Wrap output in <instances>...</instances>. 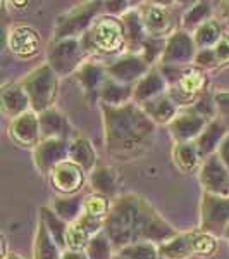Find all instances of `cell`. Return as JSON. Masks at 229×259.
I'll return each instance as SVG.
<instances>
[{
	"mask_svg": "<svg viewBox=\"0 0 229 259\" xmlns=\"http://www.w3.org/2000/svg\"><path fill=\"white\" fill-rule=\"evenodd\" d=\"M212 4L210 2H197L191 6L181 18V30L185 31H197L203 23L212 19Z\"/></svg>",
	"mask_w": 229,
	"mask_h": 259,
	"instance_id": "34",
	"label": "cell"
},
{
	"mask_svg": "<svg viewBox=\"0 0 229 259\" xmlns=\"http://www.w3.org/2000/svg\"><path fill=\"white\" fill-rule=\"evenodd\" d=\"M69 161H73L74 164H78L83 168L86 173H91L98 166V157L97 150H95L93 144L85 139V137H76V139L71 140V154Z\"/></svg>",
	"mask_w": 229,
	"mask_h": 259,
	"instance_id": "25",
	"label": "cell"
},
{
	"mask_svg": "<svg viewBox=\"0 0 229 259\" xmlns=\"http://www.w3.org/2000/svg\"><path fill=\"white\" fill-rule=\"evenodd\" d=\"M71 140L48 139L41 140L36 149L33 150V161L40 173L50 175L62 162L69 161Z\"/></svg>",
	"mask_w": 229,
	"mask_h": 259,
	"instance_id": "13",
	"label": "cell"
},
{
	"mask_svg": "<svg viewBox=\"0 0 229 259\" xmlns=\"http://www.w3.org/2000/svg\"><path fill=\"white\" fill-rule=\"evenodd\" d=\"M88 183L95 194H102L112 199L118 192V173L107 164H98L90 173Z\"/></svg>",
	"mask_w": 229,
	"mask_h": 259,
	"instance_id": "26",
	"label": "cell"
},
{
	"mask_svg": "<svg viewBox=\"0 0 229 259\" xmlns=\"http://www.w3.org/2000/svg\"><path fill=\"white\" fill-rule=\"evenodd\" d=\"M40 221L45 225V228L48 230L52 239L57 242V245H59L62 250H66V239H68L69 223H66L64 220L59 218L50 206L40 207Z\"/></svg>",
	"mask_w": 229,
	"mask_h": 259,
	"instance_id": "32",
	"label": "cell"
},
{
	"mask_svg": "<svg viewBox=\"0 0 229 259\" xmlns=\"http://www.w3.org/2000/svg\"><path fill=\"white\" fill-rule=\"evenodd\" d=\"M21 85L24 87L28 97H30L31 111L36 114L53 109V104L59 94V74L55 73L48 64H41L33 69Z\"/></svg>",
	"mask_w": 229,
	"mask_h": 259,
	"instance_id": "5",
	"label": "cell"
},
{
	"mask_svg": "<svg viewBox=\"0 0 229 259\" xmlns=\"http://www.w3.org/2000/svg\"><path fill=\"white\" fill-rule=\"evenodd\" d=\"M126 33V44H128V54H141L143 44L148 40V33L145 30V24L141 21V16L138 12V7H133L121 18Z\"/></svg>",
	"mask_w": 229,
	"mask_h": 259,
	"instance_id": "21",
	"label": "cell"
},
{
	"mask_svg": "<svg viewBox=\"0 0 229 259\" xmlns=\"http://www.w3.org/2000/svg\"><path fill=\"white\" fill-rule=\"evenodd\" d=\"M114 259H123V257H121V256H118V254H116V256H114Z\"/></svg>",
	"mask_w": 229,
	"mask_h": 259,
	"instance_id": "49",
	"label": "cell"
},
{
	"mask_svg": "<svg viewBox=\"0 0 229 259\" xmlns=\"http://www.w3.org/2000/svg\"><path fill=\"white\" fill-rule=\"evenodd\" d=\"M224 36L226 35H224L222 23L215 18H212L210 21L203 23L197 31H193V40H195V45H197L198 50L214 49Z\"/></svg>",
	"mask_w": 229,
	"mask_h": 259,
	"instance_id": "30",
	"label": "cell"
},
{
	"mask_svg": "<svg viewBox=\"0 0 229 259\" xmlns=\"http://www.w3.org/2000/svg\"><path fill=\"white\" fill-rule=\"evenodd\" d=\"M153 66H150L147 61L138 54H124L118 57L114 62L107 66L109 71V78L121 85H130L135 87L141 78L147 76Z\"/></svg>",
	"mask_w": 229,
	"mask_h": 259,
	"instance_id": "12",
	"label": "cell"
},
{
	"mask_svg": "<svg viewBox=\"0 0 229 259\" xmlns=\"http://www.w3.org/2000/svg\"><path fill=\"white\" fill-rule=\"evenodd\" d=\"M138 12L150 38L167 40L170 35L178 31L176 16L169 7L162 6V4L143 2L138 6Z\"/></svg>",
	"mask_w": 229,
	"mask_h": 259,
	"instance_id": "9",
	"label": "cell"
},
{
	"mask_svg": "<svg viewBox=\"0 0 229 259\" xmlns=\"http://www.w3.org/2000/svg\"><path fill=\"white\" fill-rule=\"evenodd\" d=\"M217 156H219V159L222 161V164L226 166L227 171H229V135L224 139L222 144H220V147L217 150Z\"/></svg>",
	"mask_w": 229,
	"mask_h": 259,
	"instance_id": "43",
	"label": "cell"
},
{
	"mask_svg": "<svg viewBox=\"0 0 229 259\" xmlns=\"http://www.w3.org/2000/svg\"><path fill=\"white\" fill-rule=\"evenodd\" d=\"M83 204L85 199L81 195H73V197H57L53 199V202L50 204V207L53 209L59 218H62L66 223H74L80 220L83 214Z\"/></svg>",
	"mask_w": 229,
	"mask_h": 259,
	"instance_id": "33",
	"label": "cell"
},
{
	"mask_svg": "<svg viewBox=\"0 0 229 259\" xmlns=\"http://www.w3.org/2000/svg\"><path fill=\"white\" fill-rule=\"evenodd\" d=\"M112 207V200L109 197L102 194H95L91 192L90 195L85 197V204H83V216L93 220V221H100V223H105L107 216L110 212Z\"/></svg>",
	"mask_w": 229,
	"mask_h": 259,
	"instance_id": "35",
	"label": "cell"
},
{
	"mask_svg": "<svg viewBox=\"0 0 229 259\" xmlns=\"http://www.w3.org/2000/svg\"><path fill=\"white\" fill-rule=\"evenodd\" d=\"M224 239H227V240H229V228H227V232H226V235H224Z\"/></svg>",
	"mask_w": 229,
	"mask_h": 259,
	"instance_id": "48",
	"label": "cell"
},
{
	"mask_svg": "<svg viewBox=\"0 0 229 259\" xmlns=\"http://www.w3.org/2000/svg\"><path fill=\"white\" fill-rule=\"evenodd\" d=\"M9 137L14 144L21 147L36 149L41 142V128H40V114L35 111H28L18 118L11 119L9 123Z\"/></svg>",
	"mask_w": 229,
	"mask_h": 259,
	"instance_id": "15",
	"label": "cell"
},
{
	"mask_svg": "<svg viewBox=\"0 0 229 259\" xmlns=\"http://www.w3.org/2000/svg\"><path fill=\"white\" fill-rule=\"evenodd\" d=\"M222 12H224V18L229 21V2H224L222 4Z\"/></svg>",
	"mask_w": 229,
	"mask_h": 259,
	"instance_id": "46",
	"label": "cell"
},
{
	"mask_svg": "<svg viewBox=\"0 0 229 259\" xmlns=\"http://www.w3.org/2000/svg\"><path fill=\"white\" fill-rule=\"evenodd\" d=\"M62 252L64 250L52 239L45 225L38 221L35 242H33V259H62Z\"/></svg>",
	"mask_w": 229,
	"mask_h": 259,
	"instance_id": "29",
	"label": "cell"
},
{
	"mask_svg": "<svg viewBox=\"0 0 229 259\" xmlns=\"http://www.w3.org/2000/svg\"><path fill=\"white\" fill-rule=\"evenodd\" d=\"M4 259H24L23 256H19V254H16V252H12V254H9L7 257H4Z\"/></svg>",
	"mask_w": 229,
	"mask_h": 259,
	"instance_id": "47",
	"label": "cell"
},
{
	"mask_svg": "<svg viewBox=\"0 0 229 259\" xmlns=\"http://www.w3.org/2000/svg\"><path fill=\"white\" fill-rule=\"evenodd\" d=\"M173 159L174 164L180 168L183 173H191L202 166L205 161L200 152L197 142H188V144H176L173 149Z\"/></svg>",
	"mask_w": 229,
	"mask_h": 259,
	"instance_id": "28",
	"label": "cell"
},
{
	"mask_svg": "<svg viewBox=\"0 0 229 259\" xmlns=\"http://www.w3.org/2000/svg\"><path fill=\"white\" fill-rule=\"evenodd\" d=\"M81 40L88 56H119L128 50L123 21L110 14L100 16Z\"/></svg>",
	"mask_w": 229,
	"mask_h": 259,
	"instance_id": "4",
	"label": "cell"
},
{
	"mask_svg": "<svg viewBox=\"0 0 229 259\" xmlns=\"http://www.w3.org/2000/svg\"><path fill=\"white\" fill-rule=\"evenodd\" d=\"M165 94H169L167 81H165L164 74L160 73V69L153 66L147 76H143L135 85L133 102L138 104V106H145V104L152 102V100L159 99Z\"/></svg>",
	"mask_w": 229,
	"mask_h": 259,
	"instance_id": "19",
	"label": "cell"
},
{
	"mask_svg": "<svg viewBox=\"0 0 229 259\" xmlns=\"http://www.w3.org/2000/svg\"><path fill=\"white\" fill-rule=\"evenodd\" d=\"M198 178L203 194L229 195V171L217 154L205 157V161L200 166Z\"/></svg>",
	"mask_w": 229,
	"mask_h": 259,
	"instance_id": "14",
	"label": "cell"
},
{
	"mask_svg": "<svg viewBox=\"0 0 229 259\" xmlns=\"http://www.w3.org/2000/svg\"><path fill=\"white\" fill-rule=\"evenodd\" d=\"M40 128H41V140L48 139H62L73 140V128L64 114L57 109H48L40 114Z\"/></svg>",
	"mask_w": 229,
	"mask_h": 259,
	"instance_id": "22",
	"label": "cell"
},
{
	"mask_svg": "<svg viewBox=\"0 0 229 259\" xmlns=\"http://www.w3.org/2000/svg\"><path fill=\"white\" fill-rule=\"evenodd\" d=\"M193 64H195V66H198V68H202V69H205V71H209V69H217V68H219V62H217V57H215L214 49L198 50Z\"/></svg>",
	"mask_w": 229,
	"mask_h": 259,
	"instance_id": "40",
	"label": "cell"
},
{
	"mask_svg": "<svg viewBox=\"0 0 229 259\" xmlns=\"http://www.w3.org/2000/svg\"><path fill=\"white\" fill-rule=\"evenodd\" d=\"M229 228V195L203 194L200 204V232L224 237Z\"/></svg>",
	"mask_w": 229,
	"mask_h": 259,
	"instance_id": "8",
	"label": "cell"
},
{
	"mask_svg": "<svg viewBox=\"0 0 229 259\" xmlns=\"http://www.w3.org/2000/svg\"><path fill=\"white\" fill-rule=\"evenodd\" d=\"M116 254L123 259H160L159 244H153V242H140V244L126 245Z\"/></svg>",
	"mask_w": 229,
	"mask_h": 259,
	"instance_id": "36",
	"label": "cell"
},
{
	"mask_svg": "<svg viewBox=\"0 0 229 259\" xmlns=\"http://www.w3.org/2000/svg\"><path fill=\"white\" fill-rule=\"evenodd\" d=\"M0 99H2V109L9 118H18L24 112L31 111L30 97L21 83H7L0 90Z\"/></svg>",
	"mask_w": 229,
	"mask_h": 259,
	"instance_id": "20",
	"label": "cell"
},
{
	"mask_svg": "<svg viewBox=\"0 0 229 259\" xmlns=\"http://www.w3.org/2000/svg\"><path fill=\"white\" fill-rule=\"evenodd\" d=\"M103 118V135L109 156L121 161L135 159L152 147L157 124L138 104L112 107L100 104Z\"/></svg>",
	"mask_w": 229,
	"mask_h": 259,
	"instance_id": "2",
	"label": "cell"
},
{
	"mask_svg": "<svg viewBox=\"0 0 229 259\" xmlns=\"http://www.w3.org/2000/svg\"><path fill=\"white\" fill-rule=\"evenodd\" d=\"M160 73L164 74L169 85V95L174 100L180 111L190 109L198 102L203 94L209 92V76L207 71L198 66H160Z\"/></svg>",
	"mask_w": 229,
	"mask_h": 259,
	"instance_id": "3",
	"label": "cell"
},
{
	"mask_svg": "<svg viewBox=\"0 0 229 259\" xmlns=\"http://www.w3.org/2000/svg\"><path fill=\"white\" fill-rule=\"evenodd\" d=\"M91 239V235L86 232L80 221H74L69 225L68 230V239H66V249L71 250H86V245Z\"/></svg>",
	"mask_w": 229,
	"mask_h": 259,
	"instance_id": "39",
	"label": "cell"
},
{
	"mask_svg": "<svg viewBox=\"0 0 229 259\" xmlns=\"http://www.w3.org/2000/svg\"><path fill=\"white\" fill-rule=\"evenodd\" d=\"M215 111L217 118H220L229 126V90H220L214 94Z\"/></svg>",
	"mask_w": 229,
	"mask_h": 259,
	"instance_id": "41",
	"label": "cell"
},
{
	"mask_svg": "<svg viewBox=\"0 0 229 259\" xmlns=\"http://www.w3.org/2000/svg\"><path fill=\"white\" fill-rule=\"evenodd\" d=\"M9 254H7V239H6V235L2 233V259L4 257H7Z\"/></svg>",
	"mask_w": 229,
	"mask_h": 259,
	"instance_id": "45",
	"label": "cell"
},
{
	"mask_svg": "<svg viewBox=\"0 0 229 259\" xmlns=\"http://www.w3.org/2000/svg\"><path fill=\"white\" fill-rule=\"evenodd\" d=\"M103 233L109 237L116 252L126 245L140 242H162L178 235V230L167 223L159 211L138 194H123L112 200Z\"/></svg>",
	"mask_w": 229,
	"mask_h": 259,
	"instance_id": "1",
	"label": "cell"
},
{
	"mask_svg": "<svg viewBox=\"0 0 229 259\" xmlns=\"http://www.w3.org/2000/svg\"><path fill=\"white\" fill-rule=\"evenodd\" d=\"M85 45L81 38L52 40L47 49V64L61 76L78 73V69L86 62Z\"/></svg>",
	"mask_w": 229,
	"mask_h": 259,
	"instance_id": "7",
	"label": "cell"
},
{
	"mask_svg": "<svg viewBox=\"0 0 229 259\" xmlns=\"http://www.w3.org/2000/svg\"><path fill=\"white\" fill-rule=\"evenodd\" d=\"M133 92H135V87L121 85V83L109 78L103 85L102 94H100V102L112 107L126 106V104L133 102Z\"/></svg>",
	"mask_w": 229,
	"mask_h": 259,
	"instance_id": "31",
	"label": "cell"
},
{
	"mask_svg": "<svg viewBox=\"0 0 229 259\" xmlns=\"http://www.w3.org/2000/svg\"><path fill=\"white\" fill-rule=\"evenodd\" d=\"M214 52H215V57H217L219 68H226V66H229V36L227 35L215 45Z\"/></svg>",
	"mask_w": 229,
	"mask_h": 259,
	"instance_id": "42",
	"label": "cell"
},
{
	"mask_svg": "<svg viewBox=\"0 0 229 259\" xmlns=\"http://www.w3.org/2000/svg\"><path fill=\"white\" fill-rule=\"evenodd\" d=\"M217 237L210 235V233L195 232V239H193V249H195V257H212L217 252Z\"/></svg>",
	"mask_w": 229,
	"mask_h": 259,
	"instance_id": "38",
	"label": "cell"
},
{
	"mask_svg": "<svg viewBox=\"0 0 229 259\" xmlns=\"http://www.w3.org/2000/svg\"><path fill=\"white\" fill-rule=\"evenodd\" d=\"M197 45H195L193 35L185 30H178L165 40V47L160 57V66H191L197 57Z\"/></svg>",
	"mask_w": 229,
	"mask_h": 259,
	"instance_id": "10",
	"label": "cell"
},
{
	"mask_svg": "<svg viewBox=\"0 0 229 259\" xmlns=\"http://www.w3.org/2000/svg\"><path fill=\"white\" fill-rule=\"evenodd\" d=\"M229 135V126L224 123L220 118L212 119L207 128L203 130V133L197 139V145L202 152L203 159L209 156L217 154V150L220 147V144L224 142V139Z\"/></svg>",
	"mask_w": 229,
	"mask_h": 259,
	"instance_id": "23",
	"label": "cell"
},
{
	"mask_svg": "<svg viewBox=\"0 0 229 259\" xmlns=\"http://www.w3.org/2000/svg\"><path fill=\"white\" fill-rule=\"evenodd\" d=\"M212 119H207L200 116L198 112L185 109L180 111V114L174 118L173 123L169 124L170 137L174 139L176 144H188V142H197V139L203 133L207 124Z\"/></svg>",
	"mask_w": 229,
	"mask_h": 259,
	"instance_id": "16",
	"label": "cell"
},
{
	"mask_svg": "<svg viewBox=\"0 0 229 259\" xmlns=\"http://www.w3.org/2000/svg\"><path fill=\"white\" fill-rule=\"evenodd\" d=\"M7 47L21 59H31L40 52L41 47L38 31L26 24L12 26L7 33Z\"/></svg>",
	"mask_w": 229,
	"mask_h": 259,
	"instance_id": "17",
	"label": "cell"
},
{
	"mask_svg": "<svg viewBox=\"0 0 229 259\" xmlns=\"http://www.w3.org/2000/svg\"><path fill=\"white\" fill-rule=\"evenodd\" d=\"M48 178L52 189L61 197H73V195H80L85 183L88 182V173L73 161H66L57 166L48 175Z\"/></svg>",
	"mask_w": 229,
	"mask_h": 259,
	"instance_id": "11",
	"label": "cell"
},
{
	"mask_svg": "<svg viewBox=\"0 0 229 259\" xmlns=\"http://www.w3.org/2000/svg\"><path fill=\"white\" fill-rule=\"evenodd\" d=\"M86 254L90 259H114L116 249L110 244L109 237L102 232L90 239L88 245H86Z\"/></svg>",
	"mask_w": 229,
	"mask_h": 259,
	"instance_id": "37",
	"label": "cell"
},
{
	"mask_svg": "<svg viewBox=\"0 0 229 259\" xmlns=\"http://www.w3.org/2000/svg\"><path fill=\"white\" fill-rule=\"evenodd\" d=\"M76 80L80 83V87L85 92V95L90 100L100 99V94H102L103 85L109 80V71H107V66L100 64V62L95 61H86L85 64L78 69L76 73Z\"/></svg>",
	"mask_w": 229,
	"mask_h": 259,
	"instance_id": "18",
	"label": "cell"
},
{
	"mask_svg": "<svg viewBox=\"0 0 229 259\" xmlns=\"http://www.w3.org/2000/svg\"><path fill=\"white\" fill-rule=\"evenodd\" d=\"M147 114L152 118L155 124H170L178 114H180V107L174 104L169 94L162 95V97L152 100V102L140 106Z\"/></svg>",
	"mask_w": 229,
	"mask_h": 259,
	"instance_id": "27",
	"label": "cell"
},
{
	"mask_svg": "<svg viewBox=\"0 0 229 259\" xmlns=\"http://www.w3.org/2000/svg\"><path fill=\"white\" fill-rule=\"evenodd\" d=\"M195 232H183L159 245L160 259H191L195 257L193 249Z\"/></svg>",
	"mask_w": 229,
	"mask_h": 259,
	"instance_id": "24",
	"label": "cell"
},
{
	"mask_svg": "<svg viewBox=\"0 0 229 259\" xmlns=\"http://www.w3.org/2000/svg\"><path fill=\"white\" fill-rule=\"evenodd\" d=\"M62 259H90L86 250H71V249H66L62 252Z\"/></svg>",
	"mask_w": 229,
	"mask_h": 259,
	"instance_id": "44",
	"label": "cell"
},
{
	"mask_svg": "<svg viewBox=\"0 0 229 259\" xmlns=\"http://www.w3.org/2000/svg\"><path fill=\"white\" fill-rule=\"evenodd\" d=\"M102 2H85L73 7L71 11L61 14L53 26V40L64 38H83L100 18Z\"/></svg>",
	"mask_w": 229,
	"mask_h": 259,
	"instance_id": "6",
	"label": "cell"
}]
</instances>
